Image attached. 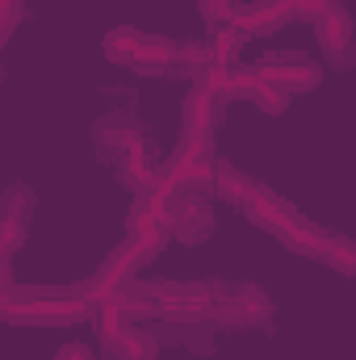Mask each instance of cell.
Returning a JSON list of instances; mask_svg holds the SVG:
<instances>
[{"label":"cell","mask_w":356,"mask_h":360,"mask_svg":"<svg viewBox=\"0 0 356 360\" xmlns=\"http://www.w3.org/2000/svg\"><path fill=\"white\" fill-rule=\"evenodd\" d=\"M59 360H89V348H80V344H72V348H68V352H63Z\"/></svg>","instance_id":"6da1fadb"}]
</instances>
